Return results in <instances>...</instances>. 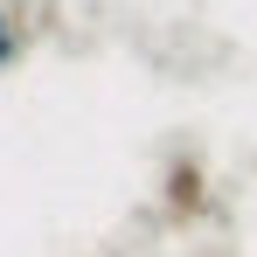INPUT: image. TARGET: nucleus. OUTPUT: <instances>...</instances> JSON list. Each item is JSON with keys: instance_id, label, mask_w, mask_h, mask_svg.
Here are the masks:
<instances>
[{"instance_id": "nucleus-1", "label": "nucleus", "mask_w": 257, "mask_h": 257, "mask_svg": "<svg viewBox=\"0 0 257 257\" xmlns=\"http://www.w3.org/2000/svg\"><path fill=\"white\" fill-rule=\"evenodd\" d=\"M160 209L174 215V222H195V215H209V167L202 160H167V174H160Z\"/></svg>"}, {"instance_id": "nucleus-2", "label": "nucleus", "mask_w": 257, "mask_h": 257, "mask_svg": "<svg viewBox=\"0 0 257 257\" xmlns=\"http://www.w3.org/2000/svg\"><path fill=\"white\" fill-rule=\"evenodd\" d=\"M14 63H21V35L7 28V35H0V70H14Z\"/></svg>"}, {"instance_id": "nucleus-3", "label": "nucleus", "mask_w": 257, "mask_h": 257, "mask_svg": "<svg viewBox=\"0 0 257 257\" xmlns=\"http://www.w3.org/2000/svg\"><path fill=\"white\" fill-rule=\"evenodd\" d=\"M7 28H14V21H7V7H0V35H7Z\"/></svg>"}]
</instances>
